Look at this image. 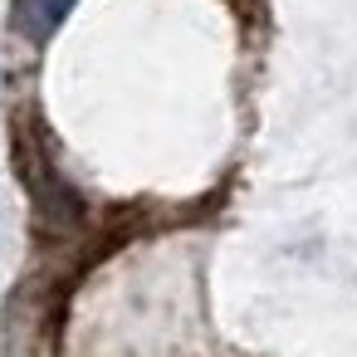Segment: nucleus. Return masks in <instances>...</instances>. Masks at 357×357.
<instances>
[{"label":"nucleus","instance_id":"nucleus-1","mask_svg":"<svg viewBox=\"0 0 357 357\" xmlns=\"http://www.w3.org/2000/svg\"><path fill=\"white\" fill-rule=\"evenodd\" d=\"M74 10V0H15V10H10V25L20 40H50Z\"/></svg>","mask_w":357,"mask_h":357}]
</instances>
